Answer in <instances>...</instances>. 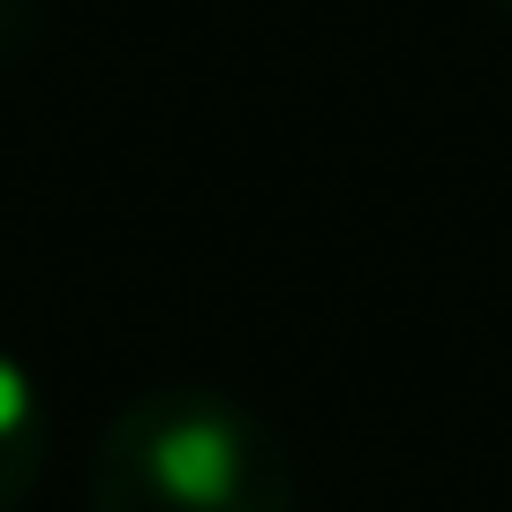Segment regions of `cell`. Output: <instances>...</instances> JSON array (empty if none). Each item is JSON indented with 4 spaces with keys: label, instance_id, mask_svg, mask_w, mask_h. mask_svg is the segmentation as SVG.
Listing matches in <instances>:
<instances>
[{
    "label": "cell",
    "instance_id": "1",
    "mask_svg": "<svg viewBox=\"0 0 512 512\" xmlns=\"http://www.w3.org/2000/svg\"><path fill=\"white\" fill-rule=\"evenodd\" d=\"M91 512H294V452L241 392L166 377L106 415Z\"/></svg>",
    "mask_w": 512,
    "mask_h": 512
},
{
    "label": "cell",
    "instance_id": "2",
    "mask_svg": "<svg viewBox=\"0 0 512 512\" xmlns=\"http://www.w3.org/2000/svg\"><path fill=\"white\" fill-rule=\"evenodd\" d=\"M53 460V415L31 362L0 347V512H23Z\"/></svg>",
    "mask_w": 512,
    "mask_h": 512
},
{
    "label": "cell",
    "instance_id": "3",
    "mask_svg": "<svg viewBox=\"0 0 512 512\" xmlns=\"http://www.w3.org/2000/svg\"><path fill=\"white\" fill-rule=\"evenodd\" d=\"M46 38V0H0V76L23 68Z\"/></svg>",
    "mask_w": 512,
    "mask_h": 512
},
{
    "label": "cell",
    "instance_id": "4",
    "mask_svg": "<svg viewBox=\"0 0 512 512\" xmlns=\"http://www.w3.org/2000/svg\"><path fill=\"white\" fill-rule=\"evenodd\" d=\"M497 8H505V16H512V0H497Z\"/></svg>",
    "mask_w": 512,
    "mask_h": 512
}]
</instances>
